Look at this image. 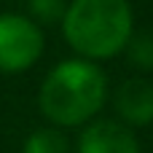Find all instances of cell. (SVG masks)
Instances as JSON below:
<instances>
[{
    "label": "cell",
    "instance_id": "cell-6",
    "mask_svg": "<svg viewBox=\"0 0 153 153\" xmlns=\"http://www.w3.org/2000/svg\"><path fill=\"white\" fill-rule=\"evenodd\" d=\"M22 153H67V140L56 132V129H35Z\"/></svg>",
    "mask_w": 153,
    "mask_h": 153
},
{
    "label": "cell",
    "instance_id": "cell-3",
    "mask_svg": "<svg viewBox=\"0 0 153 153\" xmlns=\"http://www.w3.org/2000/svg\"><path fill=\"white\" fill-rule=\"evenodd\" d=\"M43 54L40 27L19 13L0 16V73H19L38 62Z\"/></svg>",
    "mask_w": 153,
    "mask_h": 153
},
{
    "label": "cell",
    "instance_id": "cell-8",
    "mask_svg": "<svg viewBox=\"0 0 153 153\" xmlns=\"http://www.w3.org/2000/svg\"><path fill=\"white\" fill-rule=\"evenodd\" d=\"M30 11L35 13V19L54 24V22L65 19L67 5H65V0H30Z\"/></svg>",
    "mask_w": 153,
    "mask_h": 153
},
{
    "label": "cell",
    "instance_id": "cell-1",
    "mask_svg": "<svg viewBox=\"0 0 153 153\" xmlns=\"http://www.w3.org/2000/svg\"><path fill=\"white\" fill-rule=\"evenodd\" d=\"M105 75L97 65L70 59L56 65L40 86V113L59 126H78L89 121L105 102Z\"/></svg>",
    "mask_w": 153,
    "mask_h": 153
},
{
    "label": "cell",
    "instance_id": "cell-5",
    "mask_svg": "<svg viewBox=\"0 0 153 153\" xmlns=\"http://www.w3.org/2000/svg\"><path fill=\"white\" fill-rule=\"evenodd\" d=\"M116 110L132 126H145L153 121V86L143 78H129L116 91Z\"/></svg>",
    "mask_w": 153,
    "mask_h": 153
},
{
    "label": "cell",
    "instance_id": "cell-2",
    "mask_svg": "<svg viewBox=\"0 0 153 153\" xmlns=\"http://www.w3.org/2000/svg\"><path fill=\"white\" fill-rule=\"evenodd\" d=\"M62 27L73 51L108 59L126 48L132 38V8L126 0H73Z\"/></svg>",
    "mask_w": 153,
    "mask_h": 153
},
{
    "label": "cell",
    "instance_id": "cell-4",
    "mask_svg": "<svg viewBox=\"0 0 153 153\" xmlns=\"http://www.w3.org/2000/svg\"><path fill=\"white\" fill-rule=\"evenodd\" d=\"M78 153H140L137 137L118 121H94L81 132Z\"/></svg>",
    "mask_w": 153,
    "mask_h": 153
},
{
    "label": "cell",
    "instance_id": "cell-7",
    "mask_svg": "<svg viewBox=\"0 0 153 153\" xmlns=\"http://www.w3.org/2000/svg\"><path fill=\"white\" fill-rule=\"evenodd\" d=\"M129 62L137 65L140 70H151L153 67V32H140L134 38H129Z\"/></svg>",
    "mask_w": 153,
    "mask_h": 153
}]
</instances>
